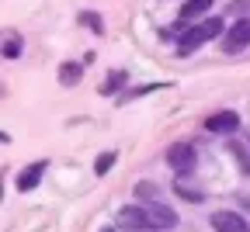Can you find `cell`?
Returning a JSON list of instances; mask_svg holds the SVG:
<instances>
[{
  "mask_svg": "<svg viewBox=\"0 0 250 232\" xmlns=\"http://www.w3.org/2000/svg\"><path fill=\"white\" fill-rule=\"evenodd\" d=\"M4 56H7V59H18V56H21V42H18V39H7V45H4Z\"/></svg>",
  "mask_w": 250,
  "mask_h": 232,
  "instance_id": "8fae6325",
  "label": "cell"
},
{
  "mask_svg": "<svg viewBox=\"0 0 250 232\" xmlns=\"http://www.w3.org/2000/svg\"><path fill=\"white\" fill-rule=\"evenodd\" d=\"M111 163H115V153H104V156L98 159V167H94V170H98V174H108V170H111Z\"/></svg>",
  "mask_w": 250,
  "mask_h": 232,
  "instance_id": "7c38bea8",
  "label": "cell"
},
{
  "mask_svg": "<svg viewBox=\"0 0 250 232\" xmlns=\"http://www.w3.org/2000/svg\"><path fill=\"white\" fill-rule=\"evenodd\" d=\"M77 80H80V66H70V62H66V66L59 70V83L70 87V83H77Z\"/></svg>",
  "mask_w": 250,
  "mask_h": 232,
  "instance_id": "9c48e42d",
  "label": "cell"
},
{
  "mask_svg": "<svg viewBox=\"0 0 250 232\" xmlns=\"http://www.w3.org/2000/svg\"><path fill=\"white\" fill-rule=\"evenodd\" d=\"M212 225H215V232H250L243 215H236V212H212Z\"/></svg>",
  "mask_w": 250,
  "mask_h": 232,
  "instance_id": "5b68a950",
  "label": "cell"
},
{
  "mask_svg": "<svg viewBox=\"0 0 250 232\" xmlns=\"http://www.w3.org/2000/svg\"><path fill=\"white\" fill-rule=\"evenodd\" d=\"M122 80H125V73H115V77H111V80H108V83H104V90H108V94H111V90H115V87H118V83H122Z\"/></svg>",
  "mask_w": 250,
  "mask_h": 232,
  "instance_id": "4fadbf2b",
  "label": "cell"
},
{
  "mask_svg": "<svg viewBox=\"0 0 250 232\" xmlns=\"http://www.w3.org/2000/svg\"><path fill=\"white\" fill-rule=\"evenodd\" d=\"M205 128H208V132H236V128H240V115H236V111L208 115V118H205Z\"/></svg>",
  "mask_w": 250,
  "mask_h": 232,
  "instance_id": "8992f818",
  "label": "cell"
},
{
  "mask_svg": "<svg viewBox=\"0 0 250 232\" xmlns=\"http://www.w3.org/2000/svg\"><path fill=\"white\" fill-rule=\"evenodd\" d=\"M212 7V0H188V4L181 7V21H195L198 14H205Z\"/></svg>",
  "mask_w": 250,
  "mask_h": 232,
  "instance_id": "ba28073f",
  "label": "cell"
},
{
  "mask_svg": "<svg viewBox=\"0 0 250 232\" xmlns=\"http://www.w3.org/2000/svg\"><path fill=\"white\" fill-rule=\"evenodd\" d=\"M247 45H250V21L243 18V21H236V24L229 28L223 49H226V52H240V49H247Z\"/></svg>",
  "mask_w": 250,
  "mask_h": 232,
  "instance_id": "277c9868",
  "label": "cell"
},
{
  "mask_svg": "<svg viewBox=\"0 0 250 232\" xmlns=\"http://www.w3.org/2000/svg\"><path fill=\"white\" fill-rule=\"evenodd\" d=\"M219 31H223V18H205V21H198L191 31H184L181 35V56H188V52H195L202 42H208V39H215Z\"/></svg>",
  "mask_w": 250,
  "mask_h": 232,
  "instance_id": "6da1fadb",
  "label": "cell"
},
{
  "mask_svg": "<svg viewBox=\"0 0 250 232\" xmlns=\"http://www.w3.org/2000/svg\"><path fill=\"white\" fill-rule=\"evenodd\" d=\"M167 163H170V167L177 170V174H191L195 170V149L191 146H170L167 149Z\"/></svg>",
  "mask_w": 250,
  "mask_h": 232,
  "instance_id": "7a4b0ae2",
  "label": "cell"
},
{
  "mask_svg": "<svg viewBox=\"0 0 250 232\" xmlns=\"http://www.w3.org/2000/svg\"><path fill=\"white\" fill-rule=\"evenodd\" d=\"M101 232H115V229H101Z\"/></svg>",
  "mask_w": 250,
  "mask_h": 232,
  "instance_id": "5bb4252c",
  "label": "cell"
},
{
  "mask_svg": "<svg viewBox=\"0 0 250 232\" xmlns=\"http://www.w3.org/2000/svg\"><path fill=\"white\" fill-rule=\"evenodd\" d=\"M136 194L143 197V201H156V194H160V191L149 187V184H139V187H136Z\"/></svg>",
  "mask_w": 250,
  "mask_h": 232,
  "instance_id": "30bf717a",
  "label": "cell"
},
{
  "mask_svg": "<svg viewBox=\"0 0 250 232\" xmlns=\"http://www.w3.org/2000/svg\"><path fill=\"white\" fill-rule=\"evenodd\" d=\"M42 174H45V159H39V163H31V167H24L21 177H18V191H31V187L42 180Z\"/></svg>",
  "mask_w": 250,
  "mask_h": 232,
  "instance_id": "52a82bcc",
  "label": "cell"
},
{
  "mask_svg": "<svg viewBox=\"0 0 250 232\" xmlns=\"http://www.w3.org/2000/svg\"><path fill=\"white\" fill-rule=\"evenodd\" d=\"M143 218H146V229H174L177 225V215L164 205H149L143 208Z\"/></svg>",
  "mask_w": 250,
  "mask_h": 232,
  "instance_id": "3957f363",
  "label": "cell"
}]
</instances>
